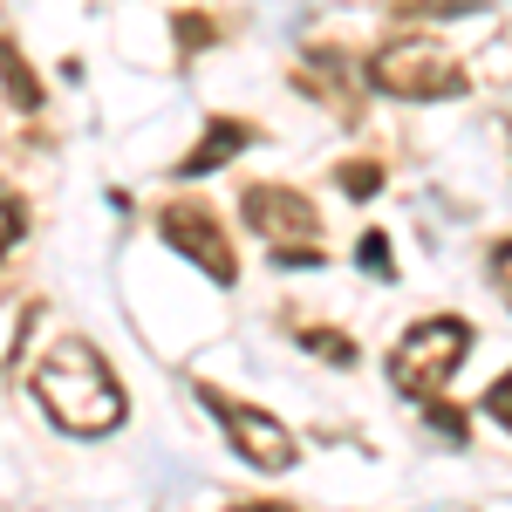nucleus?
I'll list each match as a JSON object with an SVG mask.
<instances>
[{
    "label": "nucleus",
    "mask_w": 512,
    "mask_h": 512,
    "mask_svg": "<svg viewBox=\"0 0 512 512\" xmlns=\"http://www.w3.org/2000/svg\"><path fill=\"white\" fill-rule=\"evenodd\" d=\"M301 342L315 355H328V362H355V342L349 335H328V328H301Z\"/></svg>",
    "instance_id": "9d476101"
},
{
    "label": "nucleus",
    "mask_w": 512,
    "mask_h": 512,
    "mask_svg": "<svg viewBox=\"0 0 512 512\" xmlns=\"http://www.w3.org/2000/svg\"><path fill=\"white\" fill-rule=\"evenodd\" d=\"M472 355V321L458 315H424L403 328V342L390 349V383L410 403H437V390L458 376V362Z\"/></svg>",
    "instance_id": "f03ea898"
},
{
    "label": "nucleus",
    "mask_w": 512,
    "mask_h": 512,
    "mask_svg": "<svg viewBox=\"0 0 512 512\" xmlns=\"http://www.w3.org/2000/svg\"><path fill=\"white\" fill-rule=\"evenodd\" d=\"M239 212H246V226L253 233H267L274 239V260L280 267H315L321 260V219H315V205L301 192H280V185H253V192L239 198Z\"/></svg>",
    "instance_id": "20e7f679"
},
{
    "label": "nucleus",
    "mask_w": 512,
    "mask_h": 512,
    "mask_svg": "<svg viewBox=\"0 0 512 512\" xmlns=\"http://www.w3.org/2000/svg\"><path fill=\"white\" fill-rule=\"evenodd\" d=\"M342 185H349V198H376L383 171H376V164H349V171H342Z\"/></svg>",
    "instance_id": "ddd939ff"
},
{
    "label": "nucleus",
    "mask_w": 512,
    "mask_h": 512,
    "mask_svg": "<svg viewBox=\"0 0 512 512\" xmlns=\"http://www.w3.org/2000/svg\"><path fill=\"white\" fill-rule=\"evenodd\" d=\"M369 89H383L396 103H444L465 89V69L437 41H390L369 55Z\"/></svg>",
    "instance_id": "7ed1b4c3"
},
{
    "label": "nucleus",
    "mask_w": 512,
    "mask_h": 512,
    "mask_svg": "<svg viewBox=\"0 0 512 512\" xmlns=\"http://www.w3.org/2000/svg\"><path fill=\"white\" fill-rule=\"evenodd\" d=\"M198 403L226 424V437H233V451L246 465H260V472H287V465H294V431H287L280 417L253 410V403H233V396L212 390V383H198Z\"/></svg>",
    "instance_id": "39448f33"
},
{
    "label": "nucleus",
    "mask_w": 512,
    "mask_h": 512,
    "mask_svg": "<svg viewBox=\"0 0 512 512\" xmlns=\"http://www.w3.org/2000/svg\"><path fill=\"white\" fill-rule=\"evenodd\" d=\"M0 82L14 89V110H41V82L28 76V55L14 41H0Z\"/></svg>",
    "instance_id": "6e6552de"
},
{
    "label": "nucleus",
    "mask_w": 512,
    "mask_h": 512,
    "mask_svg": "<svg viewBox=\"0 0 512 512\" xmlns=\"http://www.w3.org/2000/svg\"><path fill=\"white\" fill-rule=\"evenodd\" d=\"M246 144H253V130H246V123L212 117V123H205V137H198V151H192L185 164H178V171H185V178H205V171H219L226 158H239Z\"/></svg>",
    "instance_id": "0eeeda50"
},
{
    "label": "nucleus",
    "mask_w": 512,
    "mask_h": 512,
    "mask_svg": "<svg viewBox=\"0 0 512 512\" xmlns=\"http://www.w3.org/2000/svg\"><path fill=\"white\" fill-rule=\"evenodd\" d=\"M35 396H41V410H48L62 431H76V437L117 431L123 410H130V403H123V390H117V376H110V362L89 349L82 335H62L55 349L41 355Z\"/></svg>",
    "instance_id": "f257e3e1"
},
{
    "label": "nucleus",
    "mask_w": 512,
    "mask_h": 512,
    "mask_svg": "<svg viewBox=\"0 0 512 512\" xmlns=\"http://www.w3.org/2000/svg\"><path fill=\"white\" fill-rule=\"evenodd\" d=\"M239 512H294V506H239Z\"/></svg>",
    "instance_id": "dca6fc26"
},
{
    "label": "nucleus",
    "mask_w": 512,
    "mask_h": 512,
    "mask_svg": "<svg viewBox=\"0 0 512 512\" xmlns=\"http://www.w3.org/2000/svg\"><path fill=\"white\" fill-rule=\"evenodd\" d=\"M424 417H431V431L444 437V444H465V417H458L451 403H424Z\"/></svg>",
    "instance_id": "9b49d317"
},
{
    "label": "nucleus",
    "mask_w": 512,
    "mask_h": 512,
    "mask_svg": "<svg viewBox=\"0 0 512 512\" xmlns=\"http://www.w3.org/2000/svg\"><path fill=\"white\" fill-rule=\"evenodd\" d=\"M21 239V205L14 198H0V260H7V246Z\"/></svg>",
    "instance_id": "4468645a"
},
{
    "label": "nucleus",
    "mask_w": 512,
    "mask_h": 512,
    "mask_svg": "<svg viewBox=\"0 0 512 512\" xmlns=\"http://www.w3.org/2000/svg\"><path fill=\"white\" fill-rule=\"evenodd\" d=\"M158 233H164V246H171V253H185L205 280H219V287H233V280H239L233 239H226V226H219L205 205H164Z\"/></svg>",
    "instance_id": "423d86ee"
},
{
    "label": "nucleus",
    "mask_w": 512,
    "mask_h": 512,
    "mask_svg": "<svg viewBox=\"0 0 512 512\" xmlns=\"http://www.w3.org/2000/svg\"><path fill=\"white\" fill-rule=\"evenodd\" d=\"M355 260H362V274H369V280H396V253H390V239H383V233H362Z\"/></svg>",
    "instance_id": "1a4fd4ad"
},
{
    "label": "nucleus",
    "mask_w": 512,
    "mask_h": 512,
    "mask_svg": "<svg viewBox=\"0 0 512 512\" xmlns=\"http://www.w3.org/2000/svg\"><path fill=\"white\" fill-rule=\"evenodd\" d=\"M492 280L506 287V301H512V239H506V246H492Z\"/></svg>",
    "instance_id": "2eb2a0df"
},
{
    "label": "nucleus",
    "mask_w": 512,
    "mask_h": 512,
    "mask_svg": "<svg viewBox=\"0 0 512 512\" xmlns=\"http://www.w3.org/2000/svg\"><path fill=\"white\" fill-rule=\"evenodd\" d=\"M485 417H499V424L512 431V369L499 376V383H492V390H485Z\"/></svg>",
    "instance_id": "f8f14e48"
}]
</instances>
